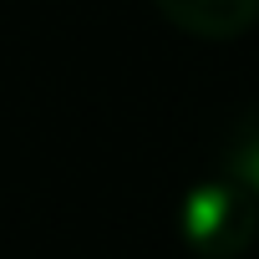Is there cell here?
Wrapping results in <instances>:
<instances>
[{
    "label": "cell",
    "instance_id": "6da1fadb",
    "mask_svg": "<svg viewBox=\"0 0 259 259\" xmlns=\"http://www.w3.org/2000/svg\"><path fill=\"white\" fill-rule=\"evenodd\" d=\"M178 239L193 259H244L259 239V203L234 178L208 173L178 203Z\"/></svg>",
    "mask_w": 259,
    "mask_h": 259
},
{
    "label": "cell",
    "instance_id": "7a4b0ae2",
    "mask_svg": "<svg viewBox=\"0 0 259 259\" xmlns=\"http://www.w3.org/2000/svg\"><path fill=\"white\" fill-rule=\"evenodd\" d=\"M153 11L193 41H234L259 26V0H153Z\"/></svg>",
    "mask_w": 259,
    "mask_h": 259
},
{
    "label": "cell",
    "instance_id": "3957f363",
    "mask_svg": "<svg viewBox=\"0 0 259 259\" xmlns=\"http://www.w3.org/2000/svg\"><path fill=\"white\" fill-rule=\"evenodd\" d=\"M219 173H224V178H234V183L259 203V102H254L249 112H239V122L224 133Z\"/></svg>",
    "mask_w": 259,
    "mask_h": 259
}]
</instances>
